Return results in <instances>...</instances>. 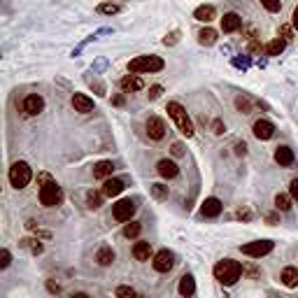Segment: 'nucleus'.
Segmentation results:
<instances>
[{
    "instance_id": "1",
    "label": "nucleus",
    "mask_w": 298,
    "mask_h": 298,
    "mask_svg": "<svg viewBox=\"0 0 298 298\" xmlns=\"http://www.w3.org/2000/svg\"><path fill=\"white\" fill-rule=\"evenodd\" d=\"M240 275H243V266L237 261H233V259H224V261H219L214 266V280L222 282L224 287H233L240 280Z\"/></svg>"
},
{
    "instance_id": "2",
    "label": "nucleus",
    "mask_w": 298,
    "mask_h": 298,
    "mask_svg": "<svg viewBox=\"0 0 298 298\" xmlns=\"http://www.w3.org/2000/svg\"><path fill=\"white\" fill-rule=\"evenodd\" d=\"M42 187H40V203L45 207H56V205H61L63 203V191L61 187L56 182H51L47 175H42Z\"/></svg>"
},
{
    "instance_id": "3",
    "label": "nucleus",
    "mask_w": 298,
    "mask_h": 298,
    "mask_svg": "<svg viewBox=\"0 0 298 298\" xmlns=\"http://www.w3.org/2000/svg\"><path fill=\"white\" fill-rule=\"evenodd\" d=\"M168 114H170V119L177 124V128H180V133L187 137L193 135V124L191 119H189L187 110H184L180 103H168Z\"/></svg>"
},
{
    "instance_id": "4",
    "label": "nucleus",
    "mask_w": 298,
    "mask_h": 298,
    "mask_svg": "<svg viewBox=\"0 0 298 298\" xmlns=\"http://www.w3.org/2000/svg\"><path fill=\"white\" fill-rule=\"evenodd\" d=\"M163 58H158V56H154V54H149V56H135L131 63H128V70L131 72H158V70H163Z\"/></svg>"
},
{
    "instance_id": "5",
    "label": "nucleus",
    "mask_w": 298,
    "mask_h": 298,
    "mask_svg": "<svg viewBox=\"0 0 298 298\" xmlns=\"http://www.w3.org/2000/svg\"><path fill=\"white\" fill-rule=\"evenodd\" d=\"M33 180V170H31V166L26 161H16V163H12V168H10V184L14 189H24V187H28V182Z\"/></svg>"
},
{
    "instance_id": "6",
    "label": "nucleus",
    "mask_w": 298,
    "mask_h": 298,
    "mask_svg": "<svg viewBox=\"0 0 298 298\" xmlns=\"http://www.w3.org/2000/svg\"><path fill=\"white\" fill-rule=\"evenodd\" d=\"M273 247H275L273 240H256V243L243 245V247H240V252L247 254V256H252V259H261V256H266V254L273 252Z\"/></svg>"
},
{
    "instance_id": "7",
    "label": "nucleus",
    "mask_w": 298,
    "mask_h": 298,
    "mask_svg": "<svg viewBox=\"0 0 298 298\" xmlns=\"http://www.w3.org/2000/svg\"><path fill=\"white\" fill-rule=\"evenodd\" d=\"M135 210H137V205H135V201H131V198H124V201H119V203L112 205V214H114L116 222H131V217L135 214Z\"/></svg>"
},
{
    "instance_id": "8",
    "label": "nucleus",
    "mask_w": 298,
    "mask_h": 298,
    "mask_svg": "<svg viewBox=\"0 0 298 298\" xmlns=\"http://www.w3.org/2000/svg\"><path fill=\"white\" fill-rule=\"evenodd\" d=\"M152 266L156 273H168V270L175 266V254L168 252V249H161V252L152 259Z\"/></svg>"
},
{
    "instance_id": "9",
    "label": "nucleus",
    "mask_w": 298,
    "mask_h": 298,
    "mask_svg": "<svg viewBox=\"0 0 298 298\" xmlns=\"http://www.w3.org/2000/svg\"><path fill=\"white\" fill-rule=\"evenodd\" d=\"M42 110H45V101H42V96H37V93L26 96V101H24V114L35 116V114H40Z\"/></svg>"
},
{
    "instance_id": "10",
    "label": "nucleus",
    "mask_w": 298,
    "mask_h": 298,
    "mask_svg": "<svg viewBox=\"0 0 298 298\" xmlns=\"http://www.w3.org/2000/svg\"><path fill=\"white\" fill-rule=\"evenodd\" d=\"M147 135L152 137V140H163V135H166V124H163V119L149 116L147 119Z\"/></svg>"
},
{
    "instance_id": "11",
    "label": "nucleus",
    "mask_w": 298,
    "mask_h": 298,
    "mask_svg": "<svg viewBox=\"0 0 298 298\" xmlns=\"http://www.w3.org/2000/svg\"><path fill=\"white\" fill-rule=\"evenodd\" d=\"M254 135H256L259 140H270V137L275 135V124L268 122V119L254 122Z\"/></svg>"
},
{
    "instance_id": "12",
    "label": "nucleus",
    "mask_w": 298,
    "mask_h": 298,
    "mask_svg": "<svg viewBox=\"0 0 298 298\" xmlns=\"http://www.w3.org/2000/svg\"><path fill=\"white\" fill-rule=\"evenodd\" d=\"M275 161H277L282 168L293 166V161H296V156H293V149H291V147H287V145L277 147V149H275Z\"/></svg>"
},
{
    "instance_id": "13",
    "label": "nucleus",
    "mask_w": 298,
    "mask_h": 298,
    "mask_svg": "<svg viewBox=\"0 0 298 298\" xmlns=\"http://www.w3.org/2000/svg\"><path fill=\"white\" fill-rule=\"evenodd\" d=\"M222 201L219 198H205V203H203V207H201V212H203V217H219L222 214Z\"/></svg>"
},
{
    "instance_id": "14",
    "label": "nucleus",
    "mask_w": 298,
    "mask_h": 298,
    "mask_svg": "<svg viewBox=\"0 0 298 298\" xmlns=\"http://www.w3.org/2000/svg\"><path fill=\"white\" fill-rule=\"evenodd\" d=\"M72 107H75V112L86 114V112H93V101L86 93H75L72 96Z\"/></svg>"
},
{
    "instance_id": "15",
    "label": "nucleus",
    "mask_w": 298,
    "mask_h": 298,
    "mask_svg": "<svg viewBox=\"0 0 298 298\" xmlns=\"http://www.w3.org/2000/svg\"><path fill=\"white\" fill-rule=\"evenodd\" d=\"M240 26H243V19H240L235 12H228V14H224V19H222V31L224 33H235Z\"/></svg>"
},
{
    "instance_id": "16",
    "label": "nucleus",
    "mask_w": 298,
    "mask_h": 298,
    "mask_svg": "<svg viewBox=\"0 0 298 298\" xmlns=\"http://www.w3.org/2000/svg\"><path fill=\"white\" fill-rule=\"evenodd\" d=\"M156 170H158V175H161V177H166V180H172V177H177L180 168H177L175 161H168V158H163V161H158Z\"/></svg>"
},
{
    "instance_id": "17",
    "label": "nucleus",
    "mask_w": 298,
    "mask_h": 298,
    "mask_svg": "<svg viewBox=\"0 0 298 298\" xmlns=\"http://www.w3.org/2000/svg\"><path fill=\"white\" fill-rule=\"evenodd\" d=\"M122 191H124V182H122V180H112V177H107L105 184H103V193H105L107 198H114V196H119Z\"/></svg>"
},
{
    "instance_id": "18",
    "label": "nucleus",
    "mask_w": 298,
    "mask_h": 298,
    "mask_svg": "<svg viewBox=\"0 0 298 298\" xmlns=\"http://www.w3.org/2000/svg\"><path fill=\"white\" fill-rule=\"evenodd\" d=\"M112 172H114V163L112 161H101L93 166V177L96 180H107V177H112Z\"/></svg>"
},
{
    "instance_id": "19",
    "label": "nucleus",
    "mask_w": 298,
    "mask_h": 298,
    "mask_svg": "<svg viewBox=\"0 0 298 298\" xmlns=\"http://www.w3.org/2000/svg\"><path fill=\"white\" fill-rule=\"evenodd\" d=\"M217 16V10L212 5H201L196 12H193V19L196 21H203V24H210V21Z\"/></svg>"
},
{
    "instance_id": "20",
    "label": "nucleus",
    "mask_w": 298,
    "mask_h": 298,
    "mask_svg": "<svg viewBox=\"0 0 298 298\" xmlns=\"http://www.w3.org/2000/svg\"><path fill=\"white\" fill-rule=\"evenodd\" d=\"M133 256H135L137 261H149V259H152V245L145 243V240L135 243V247H133Z\"/></svg>"
},
{
    "instance_id": "21",
    "label": "nucleus",
    "mask_w": 298,
    "mask_h": 298,
    "mask_svg": "<svg viewBox=\"0 0 298 298\" xmlns=\"http://www.w3.org/2000/svg\"><path fill=\"white\" fill-rule=\"evenodd\" d=\"M282 284L284 287H289V289H296L298 287V268H293V266H289V268H284L282 270Z\"/></svg>"
},
{
    "instance_id": "22",
    "label": "nucleus",
    "mask_w": 298,
    "mask_h": 298,
    "mask_svg": "<svg viewBox=\"0 0 298 298\" xmlns=\"http://www.w3.org/2000/svg\"><path fill=\"white\" fill-rule=\"evenodd\" d=\"M119 86H122V89H124L126 93H131V91H140V89H142L145 84H142L140 77H135V75H126L122 82H119Z\"/></svg>"
},
{
    "instance_id": "23",
    "label": "nucleus",
    "mask_w": 298,
    "mask_h": 298,
    "mask_svg": "<svg viewBox=\"0 0 298 298\" xmlns=\"http://www.w3.org/2000/svg\"><path fill=\"white\" fill-rule=\"evenodd\" d=\"M284 47H287V40H284V37H275V40H270L263 47V51H266L268 56H280L284 51Z\"/></svg>"
},
{
    "instance_id": "24",
    "label": "nucleus",
    "mask_w": 298,
    "mask_h": 298,
    "mask_svg": "<svg viewBox=\"0 0 298 298\" xmlns=\"http://www.w3.org/2000/svg\"><path fill=\"white\" fill-rule=\"evenodd\" d=\"M180 293H182V296H187V298L196 293V282H193L191 275H184V277L180 280Z\"/></svg>"
},
{
    "instance_id": "25",
    "label": "nucleus",
    "mask_w": 298,
    "mask_h": 298,
    "mask_svg": "<svg viewBox=\"0 0 298 298\" xmlns=\"http://www.w3.org/2000/svg\"><path fill=\"white\" fill-rule=\"evenodd\" d=\"M198 42H201L203 47H210L217 42V31H212V28H203L201 33H198Z\"/></svg>"
},
{
    "instance_id": "26",
    "label": "nucleus",
    "mask_w": 298,
    "mask_h": 298,
    "mask_svg": "<svg viewBox=\"0 0 298 298\" xmlns=\"http://www.w3.org/2000/svg\"><path fill=\"white\" fill-rule=\"evenodd\" d=\"M96 261L101 263V266H112V261H114V252H112L110 247H101L96 254Z\"/></svg>"
},
{
    "instance_id": "27",
    "label": "nucleus",
    "mask_w": 298,
    "mask_h": 298,
    "mask_svg": "<svg viewBox=\"0 0 298 298\" xmlns=\"http://www.w3.org/2000/svg\"><path fill=\"white\" fill-rule=\"evenodd\" d=\"M275 207H277L280 212H289V210H291V196L277 193V196H275Z\"/></svg>"
},
{
    "instance_id": "28",
    "label": "nucleus",
    "mask_w": 298,
    "mask_h": 298,
    "mask_svg": "<svg viewBox=\"0 0 298 298\" xmlns=\"http://www.w3.org/2000/svg\"><path fill=\"white\" fill-rule=\"evenodd\" d=\"M235 107L243 112V114H249V112H252V101H249L247 96H237L235 98Z\"/></svg>"
},
{
    "instance_id": "29",
    "label": "nucleus",
    "mask_w": 298,
    "mask_h": 298,
    "mask_svg": "<svg viewBox=\"0 0 298 298\" xmlns=\"http://www.w3.org/2000/svg\"><path fill=\"white\" fill-rule=\"evenodd\" d=\"M98 12L101 14H119L122 7L116 5V3H103V5H98Z\"/></svg>"
},
{
    "instance_id": "30",
    "label": "nucleus",
    "mask_w": 298,
    "mask_h": 298,
    "mask_svg": "<svg viewBox=\"0 0 298 298\" xmlns=\"http://www.w3.org/2000/svg\"><path fill=\"white\" fill-rule=\"evenodd\" d=\"M140 231H142V226L137 222H131V224L124 226V235H126V237H137V235H140Z\"/></svg>"
},
{
    "instance_id": "31",
    "label": "nucleus",
    "mask_w": 298,
    "mask_h": 298,
    "mask_svg": "<svg viewBox=\"0 0 298 298\" xmlns=\"http://www.w3.org/2000/svg\"><path fill=\"white\" fill-rule=\"evenodd\" d=\"M259 3H261V5L266 7L268 12H273V14L282 10V3H280V0H259Z\"/></svg>"
},
{
    "instance_id": "32",
    "label": "nucleus",
    "mask_w": 298,
    "mask_h": 298,
    "mask_svg": "<svg viewBox=\"0 0 298 298\" xmlns=\"http://www.w3.org/2000/svg\"><path fill=\"white\" fill-rule=\"evenodd\" d=\"M103 196H105V193H103ZM103 196H101V193H96V191H89V196H86V203H89V207H101Z\"/></svg>"
},
{
    "instance_id": "33",
    "label": "nucleus",
    "mask_w": 298,
    "mask_h": 298,
    "mask_svg": "<svg viewBox=\"0 0 298 298\" xmlns=\"http://www.w3.org/2000/svg\"><path fill=\"white\" fill-rule=\"evenodd\" d=\"M152 193H154V198H166L168 196V187H163V184H154Z\"/></svg>"
},
{
    "instance_id": "34",
    "label": "nucleus",
    "mask_w": 298,
    "mask_h": 298,
    "mask_svg": "<svg viewBox=\"0 0 298 298\" xmlns=\"http://www.w3.org/2000/svg\"><path fill=\"white\" fill-rule=\"evenodd\" d=\"M116 296H119V298H126V296H135V289H131V287H119V289H116Z\"/></svg>"
},
{
    "instance_id": "35",
    "label": "nucleus",
    "mask_w": 298,
    "mask_h": 298,
    "mask_svg": "<svg viewBox=\"0 0 298 298\" xmlns=\"http://www.w3.org/2000/svg\"><path fill=\"white\" fill-rule=\"evenodd\" d=\"M10 261H12V254L7 252V249H3V252H0V268H7Z\"/></svg>"
},
{
    "instance_id": "36",
    "label": "nucleus",
    "mask_w": 298,
    "mask_h": 298,
    "mask_svg": "<svg viewBox=\"0 0 298 298\" xmlns=\"http://www.w3.org/2000/svg\"><path fill=\"white\" fill-rule=\"evenodd\" d=\"M291 28H293V26H282V28H280V35H282L287 42L291 40V35H293V33H291Z\"/></svg>"
},
{
    "instance_id": "37",
    "label": "nucleus",
    "mask_w": 298,
    "mask_h": 298,
    "mask_svg": "<svg viewBox=\"0 0 298 298\" xmlns=\"http://www.w3.org/2000/svg\"><path fill=\"white\" fill-rule=\"evenodd\" d=\"M235 217H237V219H245V222H249V219H252L254 214H252V210H237Z\"/></svg>"
},
{
    "instance_id": "38",
    "label": "nucleus",
    "mask_w": 298,
    "mask_h": 298,
    "mask_svg": "<svg viewBox=\"0 0 298 298\" xmlns=\"http://www.w3.org/2000/svg\"><path fill=\"white\" fill-rule=\"evenodd\" d=\"M289 193H291L293 201H298V180H293V182L289 184Z\"/></svg>"
},
{
    "instance_id": "39",
    "label": "nucleus",
    "mask_w": 298,
    "mask_h": 298,
    "mask_svg": "<svg viewBox=\"0 0 298 298\" xmlns=\"http://www.w3.org/2000/svg\"><path fill=\"white\" fill-rule=\"evenodd\" d=\"M161 91H163L161 86H152V89H149V98H152V101H156V98L161 96Z\"/></svg>"
},
{
    "instance_id": "40",
    "label": "nucleus",
    "mask_w": 298,
    "mask_h": 298,
    "mask_svg": "<svg viewBox=\"0 0 298 298\" xmlns=\"http://www.w3.org/2000/svg\"><path fill=\"white\" fill-rule=\"evenodd\" d=\"M172 154H175V156H182V154H184V147L180 145V142H175V145H172Z\"/></svg>"
},
{
    "instance_id": "41",
    "label": "nucleus",
    "mask_w": 298,
    "mask_h": 298,
    "mask_svg": "<svg viewBox=\"0 0 298 298\" xmlns=\"http://www.w3.org/2000/svg\"><path fill=\"white\" fill-rule=\"evenodd\" d=\"M177 37H180V33L175 31V33H170V35H168L163 42H166V45H175V42H177Z\"/></svg>"
},
{
    "instance_id": "42",
    "label": "nucleus",
    "mask_w": 298,
    "mask_h": 298,
    "mask_svg": "<svg viewBox=\"0 0 298 298\" xmlns=\"http://www.w3.org/2000/svg\"><path fill=\"white\" fill-rule=\"evenodd\" d=\"M28 243H31V252L33 254H40L42 252V245L40 243H33V240H28Z\"/></svg>"
},
{
    "instance_id": "43",
    "label": "nucleus",
    "mask_w": 298,
    "mask_h": 298,
    "mask_svg": "<svg viewBox=\"0 0 298 298\" xmlns=\"http://www.w3.org/2000/svg\"><path fill=\"white\" fill-rule=\"evenodd\" d=\"M291 26L298 31V5H296V10H293V14H291Z\"/></svg>"
},
{
    "instance_id": "44",
    "label": "nucleus",
    "mask_w": 298,
    "mask_h": 298,
    "mask_svg": "<svg viewBox=\"0 0 298 298\" xmlns=\"http://www.w3.org/2000/svg\"><path fill=\"white\" fill-rule=\"evenodd\" d=\"M47 289H49L51 293H58V291H61V287H58V284H54V282H47Z\"/></svg>"
},
{
    "instance_id": "45",
    "label": "nucleus",
    "mask_w": 298,
    "mask_h": 298,
    "mask_svg": "<svg viewBox=\"0 0 298 298\" xmlns=\"http://www.w3.org/2000/svg\"><path fill=\"white\" fill-rule=\"evenodd\" d=\"M212 128H214V133H224V126H222L219 122H214V124H212Z\"/></svg>"
},
{
    "instance_id": "46",
    "label": "nucleus",
    "mask_w": 298,
    "mask_h": 298,
    "mask_svg": "<svg viewBox=\"0 0 298 298\" xmlns=\"http://www.w3.org/2000/svg\"><path fill=\"white\" fill-rule=\"evenodd\" d=\"M245 149H247V147H245V142H243V145H237V147H235V152H237V154H245Z\"/></svg>"
}]
</instances>
